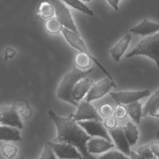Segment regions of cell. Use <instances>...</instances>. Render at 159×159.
Listing matches in <instances>:
<instances>
[{"label":"cell","instance_id":"cell-1","mask_svg":"<svg viewBox=\"0 0 159 159\" xmlns=\"http://www.w3.org/2000/svg\"><path fill=\"white\" fill-rule=\"evenodd\" d=\"M48 114L57 128V135L53 142L66 143L74 146L81 154L83 159H96L87 149V143L92 137L74 120L73 114L65 117L58 116L52 110H49Z\"/></svg>","mask_w":159,"mask_h":159},{"label":"cell","instance_id":"cell-2","mask_svg":"<svg viewBox=\"0 0 159 159\" xmlns=\"http://www.w3.org/2000/svg\"><path fill=\"white\" fill-rule=\"evenodd\" d=\"M93 70V68L85 70H81L73 64V68L63 76L59 84L57 91V98L73 106H78V102H76L71 96L73 88L78 81L86 77Z\"/></svg>","mask_w":159,"mask_h":159},{"label":"cell","instance_id":"cell-3","mask_svg":"<svg viewBox=\"0 0 159 159\" xmlns=\"http://www.w3.org/2000/svg\"><path fill=\"white\" fill-rule=\"evenodd\" d=\"M135 55L146 56L153 60L159 67V32L143 37L125 57L130 58Z\"/></svg>","mask_w":159,"mask_h":159},{"label":"cell","instance_id":"cell-4","mask_svg":"<svg viewBox=\"0 0 159 159\" xmlns=\"http://www.w3.org/2000/svg\"><path fill=\"white\" fill-rule=\"evenodd\" d=\"M61 32H62L64 37L66 40V41L70 44L71 46H72L75 48L79 50V52L84 53L88 55L89 56H90L92 58V60L96 63V65H97V66L107 76V77H108L111 80H113L111 75L107 71V70L100 63V61L98 60V59H97L96 57H94L92 55V53L89 52V50L88 49L84 42L83 41V39H81L80 38L79 34H77L65 27H63V29L61 30Z\"/></svg>","mask_w":159,"mask_h":159},{"label":"cell","instance_id":"cell-5","mask_svg":"<svg viewBox=\"0 0 159 159\" xmlns=\"http://www.w3.org/2000/svg\"><path fill=\"white\" fill-rule=\"evenodd\" d=\"M50 1L53 6L55 17L61 22L62 25L80 35L68 7L60 0H50Z\"/></svg>","mask_w":159,"mask_h":159},{"label":"cell","instance_id":"cell-6","mask_svg":"<svg viewBox=\"0 0 159 159\" xmlns=\"http://www.w3.org/2000/svg\"><path fill=\"white\" fill-rule=\"evenodd\" d=\"M0 124L16 127L24 128L19 113L15 105H2L0 106Z\"/></svg>","mask_w":159,"mask_h":159},{"label":"cell","instance_id":"cell-7","mask_svg":"<svg viewBox=\"0 0 159 159\" xmlns=\"http://www.w3.org/2000/svg\"><path fill=\"white\" fill-rule=\"evenodd\" d=\"M53 151L55 155L60 159H83L81 154L74 146L53 141L46 143Z\"/></svg>","mask_w":159,"mask_h":159},{"label":"cell","instance_id":"cell-8","mask_svg":"<svg viewBox=\"0 0 159 159\" xmlns=\"http://www.w3.org/2000/svg\"><path fill=\"white\" fill-rule=\"evenodd\" d=\"M111 98L117 104H129L138 101L139 99L150 95L148 89L140 91H124L118 92H111Z\"/></svg>","mask_w":159,"mask_h":159},{"label":"cell","instance_id":"cell-9","mask_svg":"<svg viewBox=\"0 0 159 159\" xmlns=\"http://www.w3.org/2000/svg\"><path fill=\"white\" fill-rule=\"evenodd\" d=\"M116 86L113 80L106 77L93 84L85 96L84 99L88 102H91L99 99L107 93L112 88H115Z\"/></svg>","mask_w":159,"mask_h":159},{"label":"cell","instance_id":"cell-10","mask_svg":"<svg viewBox=\"0 0 159 159\" xmlns=\"http://www.w3.org/2000/svg\"><path fill=\"white\" fill-rule=\"evenodd\" d=\"M77 107L76 113L73 114V117L76 122L86 120H102V117L90 102L83 99L80 101Z\"/></svg>","mask_w":159,"mask_h":159},{"label":"cell","instance_id":"cell-11","mask_svg":"<svg viewBox=\"0 0 159 159\" xmlns=\"http://www.w3.org/2000/svg\"><path fill=\"white\" fill-rule=\"evenodd\" d=\"M77 123L91 137H100L111 142L106 128L101 120H86L78 121Z\"/></svg>","mask_w":159,"mask_h":159},{"label":"cell","instance_id":"cell-12","mask_svg":"<svg viewBox=\"0 0 159 159\" xmlns=\"http://www.w3.org/2000/svg\"><path fill=\"white\" fill-rule=\"evenodd\" d=\"M109 132L114 140L117 148L124 154L129 156L131 152L130 145L125 135L123 126H117L109 129Z\"/></svg>","mask_w":159,"mask_h":159},{"label":"cell","instance_id":"cell-13","mask_svg":"<svg viewBox=\"0 0 159 159\" xmlns=\"http://www.w3.org/2000/svg\"><path fill=\"white\" fill-rule=\"evenodd\" d=\"M130 32L143 37L159 32V24L143 19L139 24L130 28Z\"/></svg>","mask_w":159,"mask_h":159},{"label":"cell","instance_id":"cell-14","mask_svg":"<svg viewBox=\"0 0 159 159\" xmlns=\"http://www.w3.org/2000/svg\"><path fill=\"white\" fill-rule=\"evenodd\" d=\"M114 145L103 138H91L87 143V149L89 153H100L112 148Z\"/></svg>","mask_w":159,"mask_h":159},{"label":"cell","instance_id":"cell-15","mask_svg":"<svg viewBox=\"0 0 159 159\" xmlns=\"http://www.w3.org/2000/svg\"><path fill=\"white\" fill-rule=\"evenodd\" d=\"M94 83L87 76L81 79L75 85L72 91V98L77 102L80 101L86 95Z\"/></svg>","mask_w":159,"mask_h":159},{"label":"cell","instance_id":"cell-16","mask_svg":"<svg viewBox=\"0 0 159 159\" xmlns=\"http://www.w3.org/2000/svg\"><path fill=\"white\" fill-rule=\"evenodd\" d=\"M131 35L129 34H126L110 50L111 55L112 59L117 62L120 60L122 55L127 50L129 43L131 40Z\"/></svg>","mask_w":159,"mask_h":159},{"label":"cell","instance_id":"cell-17","mask_svg":"<svg viewBox=\"0 0 159 159\" xmlns=\"http://www.w3.org/2000/svg\"><path fill=\"white\" fill-rule=\"evenodd\" d=\"M19 129L7 125H0V140L18 142L22 140Z\"/></svg>","mask_w":159,"mask_h":159},{"label":"cell","instance_id":"cell-18","mask_svg":"<svg viewBox=\"0 0 159 159\" xmlns=\"http://www.w3.org/2000/svg\"><path fill=\"white\" fill-rule=\"evenodd\" d=\"M55 15V10L50 1H42L38 7L36 12V16L39 19L47 20L53 17Z\"/></svg>","mask_w":159,"mask_h":159},{"label":"cell","instance_id":"cell-19","mask_svg":"<svg viewBox=\"0 0 159 159\" xmlns=\"http://www.w3.org/2000/svg\"><path fill=\"white\" fill-rule=\"evenodd\" d=\"M127 114L130 117V118L137 124L140 122L142 116V104L140 102L136 101L129 104L126 106Z\"/></svg>","mask_w":159,"mask_h":159},{"label":"cell","instance_id":"cell-20","mask_svg":"<svg viewBox=\"0 0 159 159\" xmlns=\"http://www.w3.org/2000/svg\"><path fill=\"white\" fill-rule=\"evenodd\" d=\"M124 131L129 145H134L139 139V131L137 127L131 122H128L124 127Z\"/></svg>","mask_w":159,"mask_h":159},{"label":"cell","instance_id":"cell-21","mask_svg":"<svg viewBox=\"0 0 159 159\" xmlns=\"http://www.w3.org/2000/svg\"><path fill=\"white\" fill-rule=\"evenodd\" d=\"M92 58L88 55L79 52L75 57L74 64L76 67L81 70H87L91 66Z\"/></svg>","mask_w":159,"mask_h":159},{"label":"cell","instance_id":"cell-22","mask_svg":"<svg viewBox=\"0 0 159 159\" xmlns=\"http://www.w3.org/2000/svg\"><path fill=\"white\" fill-rule=\"evenodd\" d=\"M45 27L48 32L52 34H57L61 32L63 27L56 17H52L46 20Z\"/></svg>","mask_w":159,"mask_h":159},{"label":"cell","instance_id":"cell-23","mask_svg":"<svg viewBox=\"0 0 159 159\" xmlns=\"http://www.w3.org/2000/svg\"><path fill=\"white\" fill-rule=\"evenodd\" d=\"M159 102V88L152 94L147 101L143 108L142 109V116H146L150 111Z\"/></svg>","mask_w":159,"mask_h":159},{"label":"cell","instance_id":"cell-24","mask_svg":"<svg viewBox=\"0 0 159 159\" xmlns=\"http://www.w3.org/2000/svg\"><path fill=\"white\" fill-rule=\"evenodd\" d=\"M66 4L73 7L74 9L82 12L89 16H94V13L93 10H91L89 7L86 6L80 0H62Z\"/></svg>","mask_w":159,"mask_h":159},{"label":"cell","instance_id":"cell-25","mask_svg":"<svg viewBox=\"0 0 159 159\" xmlns=\"http://www.w3.org/2000/svg\"><path fill=\"white\" fill-rule=\"evenodd\" d=\"M1 150L2 155L6 158L8 159H12L16 156L18 149L14 145L6 143L2 146Z\"/></svg>","mask_w":159,"mask_h":159},{"label":"cell","instance_id":"cell-26","mask_svg":"<svg viewBox=\"0 0 159 159\" xmlns=\"http://www.w3.org/2000/svg\"><path fill=\"white\" fill-rule=\"evenodd\" d=\"M136 152L146 159H153L155 157L149 144L140 146L137 149Z\"/></svg>","mask_w":159,"mask_h":159},{"label":"cell","instance_id":"cell-27","mask_svg":"<svg viewBox=\"0 0 159 159\" xmlns=\"http://www.w3.org/2000/svg\"><path fill=\"white\" fill-rule=\"evenodd\" d=\"M99 159H130L126 157L123 153L116 152V151H110L102 155H101Z\"/></svg>","mask_w":159,"mask_h":159},{"label":"cell","instance_id":"cell-28","mask_svg":"<svg viewBox=\"0 0 159 159\" xmlns=\"http://www.w3.org/2000/svg\"><path fill=\"white\" fill-rule=\"evenodd\" d=\"M113 114L114 116L117 119L122 120L125 119L127 114L126 107L124 106L123 104H117V106L114 110Z\"/></svg>","mask_w":159,"mask_h":159},{"label":"cell","instance_id":"cell-29","mask_svg":"<svg viewBox=\"0 0 159 159\" xmlns=\"http://www.w3.org/2000/svg\"><path fill=\"white\" fill-rule=\"evenodd\" d=\"M56 157L52 148L47 144H45L39 159H57Z\"/></svg>","mask_w":159,"mask_h":159},{"label":"cell","instance_id":"cell-30","mask_svg":"<svg viewBox=\"0 0 159 159\" xmlns=\"http://www.w3.org/2000/svg\"><path fill=\"white\" fill-rule=\"evenodd\" d=\"M113 112H114V109L109 104L105 103L100 106L99 114L101 116L107 117L112 116Z\"/></svg>","mask_w":159,"mask_h":159},{"label":"cell","instance_id":"cell-31","mask_svg":"<svg viewBox=\"0 0 159 159\" xmlns=\"http://www.w3.org/2000/svg\"><path fill=\"white\" fill-rule=\"evenodd\" d=\"M104 125L106 129H112L117 125V119L114 116H109L105 118L104 121Z\"/></svg>","mask_w":159,"mask_h":159},{"label":"cell","instance_id":"cell-32","mask_svg":"<svg viewBox=\"0 0 159 159\" xmlns=\"http://www.w3.org/2000/svg\"><path fill=\"white\" fill-rule=\"evenodd\" d=\"M16 50L11 48V47H7L6 48L5 51H4V60H7L9 59H11L15 55H16Z\"/></svg>","mask_w":159,"mask_h":159},{"label":"cell","instance_id":"cell-33","mask_svg":"<svg viewBox=\"0 0 159 159\" xmlns=\"http://www.w3.org/2000/svg\"><path fill=\"white\" fill-rule=\"evenodd\" d=\"M150 145L153 155L159 159V142H153Z\"/></svg>","mask_w":159,"mask_h":159},{"label":"cell","instance_id":"cell-34","mask_svg":"<svg viewBox=\"0 0 159 159\" xmlns=\"http://www.w3.org/2000/svg\"><path fill=\"white\" fill-rule=\"evenodd\" d=\"M148 114L153 117H159V102L150 111Z\"/></svg>","mask_w":159,"mask_h":159},{"label":"cell","instance_id":"cell-35","mask_svg":"<svg viewBox=\"0 0 159 159\" xmlns=\"http://www.w3.org/2000/svg\"><path fill=\"white\" fill-rule=\"evenodd\" d=\"M110 6L116 11L119 9V2L120 0H106Z\"/></svg>","mask_w":159,"mask_h":159},{"label":"cell","instance_id":"cell-36","mask_svg":"<svg viewBox=\"0 0 159 159\" xmlns=\"http://www.w3.org/2000/svg\"><path fill=\"white\" fill-rule=\"evenodd\" d=\"M129 156L130 157V159H146L137 152H135L134 151H131L130 153Z\"/></svg>","mask_w":159,"mask_h":159},{"label":"cell","instance_id":"cell-37","mask_svg":"<svg viewBox=\"0 0 159 159\" xmlns=\"http://www.w3.org/2000/svg\"><path fill=\"white\" fill-rule=\"evenodd\" d=\"M156 137H157V138L159 140V129L158 130V131H157V133H156Z\"/></svg>","mask_w":159,"mask_h":159},{"label":"cell","instance_id":"cell-38","mask_svg":"<svg viewBox=\"0 0 159 159\" xmlns=\"http://www.w3.org/2000/svg\"><path fill=\"white\" fill-rule=\"evenodd\" d=\"M80 1H81V0H80ZM81 1H86V2L90 1V0H81Z\"/></svg>","mask_w":159,"mask_h":159},{"label":"cell","instance_id":"cell-39","mask_svg":"<svg viewBox=\"0 0 159 159\" xmlns=\"http://www.w3.org/2000/svg\"><path fill=\"white\" fill-rule=\"evenodd\" d=\"M20 159H25V158H24V157H21V158H20Z\"/></svg>","mask_w":159,"mask_h":159},{"label":"cell","instance_id":"cell-40","mask_svg":"<svg viewBox=\"0 0 159 159\" xmlns=\"http://www.w3.org/2000/svg\"><path fill=\"white\" fill-rule=\"evenodd\" d=\"M153 159H157V158H156V157H154V158H153Z\"/></svg>","mask_w":159,"mask_h":159}]
</instances>
